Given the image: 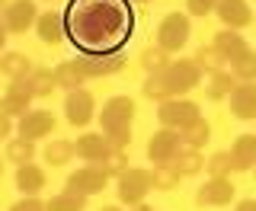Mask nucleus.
<instances>
[{
	"label": "nucleus",
	"instance_id": "nucleus-1",
	"mask_svg": "<svg viewBox=\"0 0 256 211\" xmlns=\"http://www.w3.org/2000/svg\"><path fill=\"white\" fill-rule=\"evenodd\" d=\"M132 32L134 13L128 0H70L64 6V38L77 54H122V48L132 42Z\"/></svg>",
	"mask_w": 256,
	"mask_h": 211
},
{
	"label": "nucleus",
	"instance_id": "nucleus-21",
	"mask_svg": "<svg viewBox=\"0 0 256 211\" xmlns=\"http://www.w3.org/2000/svg\"><path fill=\"white\" fill-rule=\"evenodd\" d=\"M230 160H234V173H246L256 166V134H240L230 148Z\"/></svg>",
	"mask_w": 256,
	"mask_h": 211
},
{
	"label": "nucleus",
	"instance_id": "nucleus-22",
	"mask_svg": "<svg viewBox=\"0 0 256 211\" xmlns=\"http://www.w3.org/2000/svg\"><path fill=\"white\" fill-rule=\"evenodd\" d=\"M234 86H237V77L230 70H212L205 77V96L208 100H228L234 93Z\"/></svg>",
	"mask_w": 256,
	"mask_h": 211
},
{
	"label": "nucleus",
	"instance_id": "nucleus-7",
	"mask_svg": "<svg viewBox=\"0 0 256 211\" xmlns=\"http://www.w3.org/2000/svg\"><path fill=\"white\" fill-rule=\"evenodd\" d=\"M166 84H170V93L173 96H186L189 90H196L198 80H202V70L192 58H180V61H170V68L164 70Z\"/></svg>",
	"mask_w": 256,
	"mask_h": 211
},
{
	"label": "nucleus",
	"instance_id": "nucleus-33",
	"mask_svg": "<svg viewBox=\"0 0 256 211\" xmlns=\"http://www.w3.org/2000/svg\"><path fill=\"white\" fill-rule=\"evenodd\" d=\"M45 211H86V198L74 192H61V196H52V202H45Z\"/></svg>",
	"mask_w": 256,
	"mask_h": 211
},
{
	"label": "nucleus",
	"instance_id": "nucleus-36",
	"mask_svg": "<svg viewBox=\"0 0 256 211\" xmlns=\"http://www.w3.org/2000/svg\"><path fill=\"white\" fill-rule=\"evenodd\" d=\"M100 166H102V173L109 176V180H118V176L128 170V157H125V150H109L106 157L100 160Z\"/></svg>",
	"mask_w": 256,
	"mask_h": 211
},
{
	"label": "nucleus",
	"instance_id": "nucleus-40",
	"mask_svg": "<svg viewBox=\"0 0 256 211\" xmlns=\"http://www.w3.org/2000/svg\"><path fill=\"white\" fill-rule=\"evenodd\" d=\"M10 211H45V202L38 196H22L20 202H13Z\"/></svg>",
	"mask_w": 256,
	"mask_h": 211
},
{
	"label": "nucleus",
	"instance_id": "nucleus-3",
	"mask_svg": "<svg viewBox=\"0 0 256 211\" xmlns=\"http://www.w3.org/2000/svg\"><path fill=\"white\" fill-rule=\"evenodd\" d=\"M189 36H192V22H189L186 13H166L157 26V45L170 54L182 52L186 42H189Z\"/></svg>",
	"mask_w": 256,
	"mask_h": 211
},
{
	"label": "nucleus",
	"instance_id": "nucleus-5",
	"mask_svg": "<svg viewBox=\"0 0 256 211\" xmlns=\"http://www.w3.org/2000/svg\"><path fill=\"white\" fill-rule=\"evenodd\" d=\"M106 186H109V176L102 173L100 164H84L80 170H74V173L64 180V192H74V196L90 198V196H100Z\"/></svg>",
	"mask_w": 256,
	"mask_h": 211
},
{
	"label": "nucleus",
	"instance_id": "nucleus-47",
	"mask_svg": "<svg viewBox=\"0 0 256 211\" xmlns=\"http://www.w3.org/2000/svg\"><path fill=\"white\" fill-rule=\"evenodd\" d=\"M132 4H150V0H132Z\"/></svg>",
	"mask_w": 256,
	"mask_h": 211
},
{
	"label": "nucleus",
	"instance_id": "nucleus-34",
	"mask_svg": "<svg viewBox=\"0 0 256 211\" xmlns=\"http://www.w3.org/2000/svg\"><path fill=\"white\" fill-rule=\"evenodd\" d=\"M230 74L237 77V84H253L256 80V52H246L240 61L230 64Z\"/></svg>",
	"mask_w": 256,
	"mask_h": 211
},
{
	"label": "nucleus",
	"instance_id": "nucleus-18",
	"mask_svg": "<svg viewBox=\"0 0 256 211\" xmlns=\"http://www.w3.org/2000/svg\"><path fill=\"white\" fill-rule=\"evenodd\" d=\"M74 150H77V157L84 160V164H100V160L106 157V154H109L112 148H109L106 134H96V132H86V134H80V138H77Z\"/></svg>",
	"mask_w": 256,
	"mask_h": 211
},
{
	"label": "nucleus",
	"instance_id": "nucleus-30",
	"mask_svg": "<svg viewBox=\"0 0 256 211\" xmlns=\"http://www.w3.org/2000/svg\"><path fill=\"white\" fill-rule=\"evenodd\" d=\"M141 68L148 70V74H164V70L170 68V52H164L160 45H148L141 52Z\"/></svg>",
	"mask_w": 256,
	"mask_h": 211
},
{
	"label": "nucleus",
	"instance_id": "nucleus-48",
	"mask_svg": "<svg viewBox=\"0 0 256 211\" xmlns=\"http://www.w3.org/2000/svg\"><path fill=\"white\" fill-rule=\"evenodd\" d=\"M0 176H4V160H0Z\"/></svg>",
	"mask_w": 256,
	"mask_h": 211
},
{
	"label": "nucleus",
	"instance_id": "nucleus-23",
	"mask_svg": "<svg viewBox=\"0 0 256 211\" xmlns=\"http://www.w3.org/2000/svg\"><path fill=\"white\" fill-rule=\"evenodd\" d=\"M0 74H6L10 80H22L32 74V61L26 52H6L0 54Z\"/></svg>",
	"mask_w": 256,
	"mask_h": 211
},
{
	"label": "nucleus",
	"instance_id": "nucleus-43",
	"mask_svg": "<svg viewBox=\"0 0 256 211\" xmlns=\"http://www.w3.org/2000/svg\"><path fill=\"white\" fill-rule=\"evenodd\" d=\"M6 36H10V29H6V26H4V20H0V52L6 48Z\"/></svg>",
	"mask_w": 256,
	"mask_h": 211
},
{
	"label": "nucleus",
	"instance_id": "nucleus-15",
	"mask_svg": "<svg viewBox=\"0 0 256 211\" xmlns=\"http://www.w3.org/2000/svg\"><path fill=\"white\" fill-rule=\"evenodd\" d=\"M214 13H218V20L224 22V29H246L253 22V10L246 0H218V6H214Z\"/></svg>",
	"mask_w": 256,
	"mask_h": 211
},
{
	"label": "nucleus",
	"instance_id": "nucleus-17",
	"mask_svg": "<svg viewBox=\"0 0 256 211\" xmlns=\"http://www.w3.org/2000/svg\"><path fill=\"white\" fill-rule=\"evenodd\" d=\"M214 48L221 52V58H224V64H234V61H240L246 52H250V45H246V38L240 36L237 29H221L218 36H214V42H212Z\"/></svg>",
	"mask_w": 256,
	"mask_h": 211
},
{
	"label": "nucleus",
	"instance_id": "nucleus-13",
	"mask_svg": "<svg viewBox=\"0 0 256 211\" xmlns=\"http://www.w3.org/2000/svg\"><path fill=\"white\" fill-rule=\"evenodd\" d=\"M38 20V10L32 0H10L6 4V13H4V26L13 32V36H20V32H26L36 26Z\"/></svg>",
	"mask_w": 256,
	"mask_h": 211
},
{
	"label": "nucleus",
	"instance_id": "nucleus-41",
	"mask_svg": "<svg viewBox=\"0 0 256 211\" xmlns=\"http://www.w3.org/2000/svg\"><path fill=\"white\" fill-rule=\"evenodd\" d=\"M10 132H13V125H10V118L4 116V112H0V141H6V138H10Z\"/></svg>",
	"mask_w": 256,
	"mask_h": 211
},
{
	"label": "nucleus",
	"instance_id": "nucleus-4",
	"mask_svg": "<svg viewBox=\"0 0 256 211\" xmlns=\"http://www.w3.org/2000/svg\"><path fill=\"white\" fill-rule=\"evenodd\" d=\"M150 189H154V176H150V170H144V166H128L125 173L118 176V202L128 205V208L141 205Z\"/></svg>",
	"mask_w": 256,
	"mask_h": 211
},
{
	"label": "nucleus",
	"instance_id": "nucleus-9",
	"mask_svg": "<svg viewBox=\"0 0 256 211\" xmlns=\"http://www.w3.org/2000/svg\"><path fill=\"white\" fill-rule=\"evenodd\" d=\"M230 202H234V182H230V176H212L196 192L198 208H221V205H230Z\"/></svg>",
	"mask_w": 256,
	"mask_h": 211
},
{
	"label": "nucleus",
	"instance_id": "nucleus-39",
	"mask_svg": "<svg viewBox=\"0 0 256 211\" xmlns=\"http://www.w3.org/2000/svg\"><path fill=\"white\" fill-rule=\"evenodd\" d=\"M218 0H186V16H208L214 13Z\"/></svg>",
	"mask_w": 256,
	"mask_h": 211
},
{
	"label": "nucleus",
	"instance_id": "nucleus-29",
	"mask_svg": "<svg viewBox=\"0 0 256 211\" xmlns=\"http://www.w3.org/2000/svg\"><path fill=\"white\" fill-rule=\"evenodd\" d=\"M54 84H58L61 90H68V93H70V90H80L86 80H84V74L77 70V64H74V61H61L58 68H54Z\"/></svg>",
	"mask_w": 256,
	"mask_h": 211
},
{
	"label": "nucleus",
	"instance_id": "nucleus-11",
	"mask_svg": "<svg viewBox=\"0 0 256 211\" xmlns=\"http://www.w3.org/2000/svg\"><path fill=\"white\" fill-rule=\"evenodd\" d=\"M29 102H32V90H29L26 77H22V80H10L6 93L0 96V112H4L6 118H22L29 112Z\"/></svg>",
	"mask_w": 256,
	"mask_h": 211
},
{
	"label": "nucleus",
	"instance_id": "nucleus-37",
	"mask_svg": "<svg viewBox=\"0 0 256 211\" xmlns=\"http://www.w3.org/2000/svg\"><path fill=\"white\" fill-rule=\"evenodd\" d=\"M150 176H154V189L157 192H170V189H176V182H180V173H176L170 164H157Z\"/></svg>",
	"mask_w": 256,
	"mask_h": 211
},
{
	"label": "nucleus",
	"instance_id": "nucleus-8",
	"mask_svg": "<svg viewBox=\"0 0 256 211\" xmlns=\"http://www.w3.org/2000/svg\"><path fill=\"white\" fill-rule=\"evenodd\" d=\"M64 116H68V122L74 128H86L96 116V100L90 90H70L68 96H64Z\"/></svg>",
	"mask_w": 256,
	"mask_h": 211
},
{
	"label": "nucleus",
	"instance_id": "nucleus-24",
	"mask_svg": "<svg viewBox=\"0 0 256 211\" xmlns=\"http://www.w3.org/2000/svg\"><path fill=\"white\" fill-rule=\"evenodd\" d=\"M170 166H173L180 176H198V173L205 170V157H202L196 148H180V154L170 160Z\"/></svg>",
	"mask_w": 256,
	"mask_h": 211
},
{
	"label": "nucleus",
	"instance_id": "nucleus-44",
	"mask_svg": "<svg viewBox=\"0 0 256 211\" xmlns=\"http://www.w3.org/2000/svg\"><path fill=\"white\" fill-rule=\"evenodd\" d=\"M132 211H154V208H150V205H144V202H141V205H134Z\"/></svg>",
	"mask_w": 256,
	"mask_h": 211
},
{
	"label": "nucleus",
	"instance_id": "nucleus-26",
	"mask_svg": "<svg viewBox=\"0 0 256 211\" xmlns=\"http://www.w3.org/2000/svg\"><path fill=\"white\" fill-rule=\"evenodd\" d=\"M208 138H212V125H208L205 118H198V122H192L189 128H182V132H180V144H182V148L202 150L205 144H208Z\"/></svg>",
	"mask_w": 256,
	"mask_h": 211
},
{
	"label": "nucleus",
	"instance_id": "nucleus-32",
	"mask_svg": "<svg viewBox=\"0 0 256 211\" xmlns=\"http://www.w3.org/2000/svg\"><path fill=\"white\" fill-rule=\"evenodd\" d=\"M198 64V70H202V74H212V70H224V58H221V52L214 45H202L196 52V58H192Z\"/></svg>",
	"mask_w": 256,
	"mask_h": 211
},
{
	"label": "nucleus",
	"instance_id": "nucleus-27",
	"mask_svg": "<svg viewBox=\"0 0 256 211\" xmlns=\"http://www.w3.org/2000/svg\"><path fill=\"white\" fill-rule=\"evenodd\" d=\"M4 157L10 160V164H16V166L32 164V160H36V141H26V138H13V141H6Z\"/></svg>",
	"mask_w": 256,
	"mask_h": 211
},
{
	"label": "nucleus",
	"instance_id": "nucleus-46",
	"mask_svg": "<svg viewBox=\"0 0 256 211\" xmlns=\"http://www.w3.org/2000/svg\"><path fill=\"white\" fill-rule=\"evenodd\" d=\"M100 211H122V208H118V205H102Z\"/></svg>",
	"mask_w": 256,
	"mask_h": 211
},
{
	"label": "nucleus",
	"instance_id": "nucleus-20",
	"mask_svg": "<svg viewBox=\"0 0 256 211\" xmlns=\"http://www.w3.org/2000/svg\"><path fill=\"white\" fill-rule=\"evenodd\" d=\"M16 189H20V196H38L45 189V170L36 160L16 166Z\"/></svg>",
	"mask_w": 256,
	"mask_h": 211
},
{
	"label": "nucleus",
	"instance_id": "nucleus-16",
	"mask_svg": "<svg viewBox=\"0 0 256 211\" xmlns=\"http://www.w3.org/2000/svg\"><path fill=\"white\" fill-rule=\"evenodd\" d=\"M230 102V116L240 122H253L256 118V84H237L234 93L228 96Z\"/></svg>",
	"mask_w": 256,
	"mask_h": 211
},
{
	"label": "nucleus",
	"instance_id": "nucleus-50",
	"mask_svg": "<svg viewBox=\"0 0 256 211\" xmlns=\"http://www.w3.org/2000/svg\"><path fill=\"white\" fill-rule=\"evenodd\" d=\"M253 20H256V16H253Z\"/></svg>",
	"mask_w": 256,
	"mask_h": 211
},
{
	"label": "nucleus",
	"instance_id": "nucleus-38",
	"mask_svg": "<svg viewBox=\"0 0 256 211\" xmlns=\"http://www.w3.org/2000/svg\"><path fill=\"white\" fill-rule=\"evenodd\" d=\"M109 148L112 150H128V144H132V128H118V132H109L106 134Z\"/></svg>",
	"mask_w": 256,
	"mask_h": 211
},
{
	"label": "nucleus",
	"instance_id": "nucleus-28",
	"mask_svg": "<svg viewBox=\"0 0 256 211\" xmlns=\"http://www.w3.org/2000/svg\"><path fill=\"white\" fill-rule=\"evenodd\" d=\"M45 164L48 166H64L70 157H77V150H74V141H64V138H54V141H48V148H45Z\"/></svg>",
	"mask_w": 256,
	"mask_h": 211
},
{
	"label": "nucleus",
	"instance_id": "nucleus-2",
	"mask_svg": "<svg viewBox=\"0 0 256 211\" xmlns=\"http://www.w3.org/2000/svg\"><path fill=\"white\" fill-rule=\"evenodd\" d=\"M157 118L160 128H170V132H182L192 122L202 118V109H198L192 100H182V96H170V100L157 102Z\"/></svg>",
	"mask_w": 256,
	"mask_h": 211
},
{
	"label": "nucleus",
	"instance_id": "nucleus-19",
	"mask_svg": "<svg viewBox=\"0 0 256 211\" xmlns=\"http://www.w3.org/2000/svg\"><path fill=\"white\" fill-rule=\"evenodd\" d=\"M36 32H38V38H42L45 45H61V42H64V13H61V10L38 13Z\"/></svg>",
	"mask_w": 256,
	"mask_h": 211
},
{
	"label": "nucleus",
	"instance_id": "nucleus-45",
	"mask_svg": "<svg viewBox=\"0 0 256 211\" xmlns=\"http://www.w3.org/2000/svg\"><path fill=\"white\" fill-rule=\"evenodd\" d=\"M6 4H10V0H0V20H4V13H6Z\"/></svg>",
	"mask_w": 256,
	"mask_h": 211
},
{
	"label": "nucleus",
	"instance_id": "nucleus-10",
	"mask_svg": "<svg viewBox=\"0 0 256 211\" xmlns=\"http://www.w3.org/2000/svg\"><path fill=\"white\" fill-rule=\"evenodd\" d=\"M77 70L84 74V80H100V77H112L125 68V54H106V58H86V54H77L74 58Z\"/></svg>",
	"mask_w": 256,
	"mask_h": 211
},
{
	"label": "nucleus",
	"instance_id": "nucleus-42",
	"mask_svg": "<svg viewBox=\"0 0 256 211\" xmlns=\"http://www.w3.org/2000/svg\"><path fill=\"white\" fill-rule=\"evenodd\" d=\"M234 211H256V198H244V202H237V208Z\"/></svg>",
	"mask_w": 256,
	"mask_h": 211
},
{
	"label": "nucleus",
	"instance_id": "nucleus-25",
	"mask_svg": "<svg viewBox=\"0 0 256 211\" xmlns=\"http://www.w3.org/2000/svg\"><path fill=\"white\" fill-rule=\"evenodd\" d=\"M29 90H32V100H45V96H52L58 90V84H54V70L48 68H32V74L26 77Z\"/></svg>",
	"mask_w": 256,
	"mask_h": 211
},
{
	"label": "nucleus",
	"instance_id": "nucleus-6",
	"mask_svg": "<svg viewBox=\"0 0 256 211\" xmlns=\"http://www.w3.org/2000/svg\"><path fill=\"white\" fill-rule=\"evenodd\" d=\"M132 118H134L132 96H109L102 102V112H100V128H102V134L118 132V128H132Z\"/></svg>",
	"mask_w": 256,
	"mask_h": 211
},
{
	"label": "nucleus",
	"instance_id": "nucleus-31",
	"mask_svg": "<svg viewBox=\"0 0 256 211\" xmlns=\"http://www.w3.org/2000/svg\"><path fill=\"white\" fill-rule=\"evenodd\" d=\"M141 93L148 96L150 102H164V100H170V84H166V77L164 74H148V80L141 84Z\"/></svg>",
	"mask_w": 256,
	"mask_h": 211
},
{
	"label": "nucleus",
	"instance_id": "nucleus-49",
	"mask_svg": "<svg viewBox=\"0 0 256 211\" xmlns=\"http://www.w3.org/2000/svg\"><path fill=\"white\" fill-rule=\"evenodd\" d=\"M253 173H256V166H253Z\"/></svg>",
	"mask_w": 256,
	"mask_h": 211
},
{
	"label": "nucleus",
	"instance_id": "nucleus-35",
	"mask_svg": "<svg viewBox=\"0 0 256 211\" xmlns=\"http://www.w3.org/2000/svg\"><path fill=\"white\" fill-rule=\"evenodd\" d=\"M208 176H230L234 173V160H230V150H214L212 157L205 160Z\"/></svg>",
	"mask_w": 256,
	"mask_h": 211
},
{
	"label": "nucleus",
	"instance_id": "nucleus-14",
	"mask_svg": "<svg viewBox=\"0 0 256 211\" xmlns=\"http://www.w3.org/2000/svg\"><path fill=\"white\" fill-rule=\"evenodd\" d=\"M180 132H170V128H160V132L150 134V141H148V157L154 160V166L157 164H170V160L180 154Z\"/></svg>",
	"mask_w": 256,
	"mask_h": 211
},
{
	"label": "nucleus",
	"instance_id": "nucleus-12",
	"mask_svg": "<svg viewBox=\"0 0 256 211\" xmlns=\"http://www.w3.org/2000/svg\"><path fill=\"white\" fill-rule=\"evenodd\" d=\"M16 132H20V138H26V141H42V138H48L54 132V116L45 109H29L20 118Z\"/></svg>",
	"mask_w": 256,
	"mask_h": 211
}]
</instances>
